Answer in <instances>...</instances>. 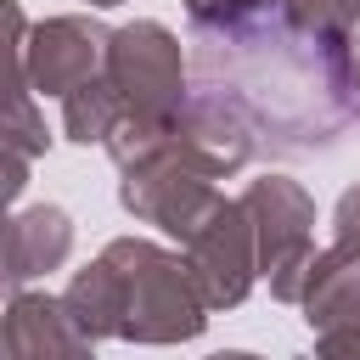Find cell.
Instances as JSON below:
<instances>
[{"label":"cell","mask_w":360,"mask_h":360,"mask_svg":"<svg viewBox=\"0 0 360 360\" xmlns=\"http://www.w3.org/2000/svg\"><path fill=\"white\" fill-rule=\"evenodd\" d=\"M202 96L236 107L276 146H326L354 107V39H309L276 11L236 34H197Z\"/></svg>","instance_id":"1"},{"label":"cell","mask_w":360,"mask_h":360,"mask_svg":"<svg viewBox=\"0 0 360 360\" xmlns=\"http://www.w3.org/2000/svg\"><path fill=\"white\" fill-rule=\"evenodd\" d=\"M101 259L118 270V287H124V343L169 349V343L202 338L208 298H202L186 253H169L146 236H118L101 248Z\"/></svg>","instance_id":"2"},{"label":"cell","mask_w":360,"mask_h":360,"mask_svg":"<svg viewBox=\"0 0 360 360\" xmlns=\"http://www.w3.org/2000/svg\"><path fill=\"white\" fill-rule=\"evenodd\" d=\"M242 208L253 219L259 276L270 281V298L304 304V287L315 270V197L292 174H259V180H248Z\"/></svg>","instance_id":"3"},{"label":"cell","mask_w":360,"mask_h":360,"mask_svg":"<svg viewBox=\"0 0 360 360\" xmlns=\"http://www.w3.org/2000/svg\"><path fill=\"white\" fill-rule=\"evenodd\" d=\"M107 84L118 90L129 118H174L191 101V90H186V51L152 17H135V22L112 28Z\"/></svg>","instance_id":"4"},{"label":"cell","mask_w":360,"mask_h":360,"mask_svg":"<svg viewBox=\"0 0 360 360\" xmlns=\"http://www.w3.org/2000/svg\"><path fill=\"white\" fill-rule=\"evenodd\" d=\"M107 45H112V28L90 11L45 17V22H34L28 45L17 51V79L34 96H73L79 84L107 73Z\"/></svg>","instance_id":"5"},{"label":"cell","mask_w":360,"mask_h":360,"mask_svg":"<svg viewBox=\"0 0 360 360\" xmlns=\"http://www.w3.org/2000/svg\"><path fill=\"white\" fill-rule=\"evenodd\" d=\"M118 202H124V214H135L141 225H158L163 236H174V242L186 248V242L197 236V225L214 214L219 191H214V180H208L202 169H191L186 158L163 152V158H152V163L124 169Z\"/></svg>","instance_id":"6"},{"label":"cell","mask_w":360,"mask_h":360,"mask_svg":"<svg viewBox=\"0 0 360 360\" xmlns=\"http://www.w3.org/2000/svg\"><path fill=\"white\" fill-rule=\"evenodd\" d=\"M180 253H186L208 309H236L259 281V242H253V219H248L242 197H219L214 214L197 225V236Z\"/></svg>","instance_id":"7"},{"label":"cell","mask_w":360,"mask_h":360,"mask_svg":"<svg viewBox=\"0 0 360 360\" xmlns=\"http://www.w3.org/2000/svg\"><path fill=\"white\" fill-rule=\"evenodd\" d=\"M169 152H174V158H186L191 169H202L208 180H225V174H236V169H248V163H253L259 135H253V124H248L236 107H225L219 96L191 90V101L174 112Z\"/></svg>","instance_id":"8"},{"label":"cell","mask_w":360,"mask_h":360,"mask_svg":"<svg viewBox=\"0 0 360 360\" xmlns=\"http://www.w3.org/2000/svg\"><path fill=\"white\" fill-rule=\"evenodd\" d=\"M6 360H96V343L73 326L62 298L22 287L6 304Z\"/></svg>","instance_id":"9"},{"label":"cell","mask_w":360,"mask_h":360,"mask_svg":"<svg viewBox=\"0 0 360 360\" xmlns=\"http://www.w3.org/2000/svg\"><path fill=\"white\" fill-rule=\"evenodd\" d=\"M73 253V219L68 208L56 202H34V208H17L6 219V287L22 292L28 281L62 270Z\"/></svg>","instance_id":"10"},{"label":"cell","mask_w":360,"mask_h":360,"mask_svg":"<svg viewBox=\"0 0 360 360\" xmlns=\"http://www.w3.org/2000/svg\"><path fill=\"white\" fill-rule=\"evenodd\" d=\"M298 309H304V321L315 326V338H321V332L360 326V253H349V248H321Z\"/></svg>","instance_id":"11"},{"label":"cell","mask_w":360,"mask_h":360,"mask_svg":"<svg viewBox=\"0 0 360 360\" xmlns=\"http://www.w3.org/2000/svg\"><path fill=\"white\" fill-rule=\"evenodd\" d=\"M62 304H68L73 326H79L90 343H101V338H124V287H118V270H112L101 253H96L84 270H73Z\"/></svg>","instance_id":"12"},{"label":"cell","mask_w":360,"mask_h":360,"mask_svg":"<svg viewBox=\"0 0 360 360\" xmlns=\"http://www.w3.org/2000/svg\"><path fill=\"white\" fill-rule=\"evenodd\" d=\"M124 124V101H118V90L107 84V73L101 79H90V84H79L73 96H62V129H68V141H79V146H107V135Z\"/></svg>","instance_id":"13"},{"label":"cell","mask_w":360,"mask_h":360,"mask_svg":"<svg viewBox=\"0 0 360 360\" xmlns=\"http://www.w3.org/2000/svg\"><path fill=\"white\" fill-rule=\"evenodd\" d=\"M270 11L309 39H354L360 0H270Z\"/></svg>","instance_id":"14"},{"label":"cell","mask_w":360,"mask_h":360,"mask_svg":"<svg viewBox=\"0 0 360 360\" xmlns=\"http://www.w3.org/2000/svg\"><path fill=\"white\" fill-rule=\"evenodd\" d=\"M45 146H51V135H45V118H39V107H34V90L17 79L11 118H6V158H17V163H34V158H45Z\"/></svg>","instance_id":"15"},{"label":"cell","mask_w":360,"mask_h":360,"mask_svg":"<svg viewBox=\"0 0 360 360\" xmlns=\"http://www.w3.org/2000/svg\"><path fill=\"white\" fill-rule=\"evenodd\" d=\"M197 34H236L270 11V0H180Z\"/></svg>","instance_id":"16"},{"label":"cell","mask_w":360,"mask_h":360,"mask_svg":"<svg viewBox=\"0 0 360 360\" xmlns=\"http://www.w3.org/2000/svg\"><path fill=\"white\" fill-rule=\"evenodd\" d=\"M332 248H349V253H360V180L338 197V208H332Z\"/></svg>","instance_id":"17"},{"label":"cell","mask_w":360,"mask_h":360,"mask_svg":"<svg viewBox=\"0 0 360 360\" xmlns=\"http://www.w3.org/2000/svg\"><path fill=\"white\" fill-rule=\"evenodd\" d=\"M208 360H264V354H253V349H214Z\"/></svg>","instance_id":"18"},{"label":"cell","mask_w":360,"mask_h":360,"mask_svg":"<svg viewBox=\"0 0 360 360\" xmlns=\"http://www.w3.org/2000/svg\"><path fill=\"white\" fill-rule=\"evenodd\" d=\"M354 107H360V39H354Z\"/></svg>","instance_id":"19"},{"label":"cell","mask_w":360,"mask_h":360,"mask_svg":"<svg viewBox=\"0 0 360 360\" xmlns=\"http://www.w3.org/2000/svg\"><path fill=\"white\" fill-rule=\"evenodd\" d=\"M90 11H107V6H124V0H84Z\"/></svg>","instance_id":"20"}]
</instances>
